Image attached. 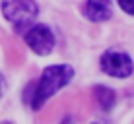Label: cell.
<instances>
[{
  "instance_id": "277c9868",
  "label": "cell",
  "mask_w": 134,
  "mask_h": 124,
  "mask_svg": "<svg viewBox=\"0 0 134 124\" xmlns=\"http://www.w3.org/2000/svg\"><path fill=\"white\" fill-rule=\"evenodd\" d=\"M25 43L37 54H49L54 47V35L47 25H31L25 33Z\"/></svg>"
},
{
  "instance_id": "5b68a950",
  "label": "cell",
  "mask_w": 134,
  "mask_h": 124,
  "mask_svg": "<svg viewBox=\"0 0 134 124\" xmlns=\"http://www.w3.org/2000/svg\"><path fill=\"white\" fill-rule=\"evenodd\" d=\"M86 16L91 21H105L111 17V0H87Z\"/></svg>"
},
{
  "instance_id": "3957f363",
  "label": "cell",
  "mask_w": 134,
  "mask_h": 124,
  "mask_svg": "<svg viewBox=\"0 0 134 124\" xmlns=\"http://www.w3.org/2000/svg\"><path fill=\"white\" fill-rule=\"evenodd\" d=\"M101 68L105 74L113 78H128L134 70V64L130 56L124 52H117V50H109L101 58Z\"/></svg>"
},
{
  "instance_id": "7a4b0ae2",
  "label": "cell",
  "mask_w": 134,
  "mask_h": 124,
  "mask_svg": "<svg viewBox=\"0 0 134 124\" xmlns=\"http://www.w3.org/2000/svg\"><path fill=\"white\" fill-rule=\"evenodd\" d=\"M2 14L18 33L29 29L35 21L39 8L33 0H2Z\"/></svg>"
},
{
  "instance_id": "ba28073f",
  "label": "cell",
  "mask_w": 134,
  "mask_h": 124,
  "mask_svg": "<svg viewBox=\"0 0 134 124\" xmlns=\"http://www.w3.org/2000/svg\"><path fill=\"white\" fill-rule=\"evenodd\" d=\"M4 89H6V81H4V78L0 76V97L4 95Z\"/></svg>"
},
{
  "instance_id": "8992f818",
  "label": "cell",
  "mask_w": 134,
  "mask_h": 124,
  "mask_svg": "<svg viewBox=\"0 0 134 124\" xmlns=\"http://www.w3.org/2000/svg\"><path fill=\"white\" fill-rule=\"evenodd\" d=\"M95 99H97L99 107L103 109V111H109V109L115 105V93L109 89V87H103V85L95 87Z\"/></svg>"
},
{
  "instance_id": "52a82bcc",
  "label": "cell",
  "mask_w": 134,
  "mask_h": 124,
  "mask_svg": "<svg viewBox=\"0 0 134 124\" xmlns=\"http://www.w3.org/2000/svg\"><path fill=\"white\" fill-rule=\"evenodd\" d=\"M119 6H121L126 14L134 16V0H119Z\"/></svg>"
},
{
  "instance_id": "6da1fadb",
  "label": "cell",
  "mask_w": 134,
  "mask_h": 124,
  "mask_svg": "<svg viewBox=\"0 0 134 124\" xmlns=\"http://www.w3.org/2000/svg\"><path fill=\"white\" fill-rule=\"evenodd\" d=\"M72 76H74L72 66H66V64L45 68L43 74H41V80L37 81L35 85L31 84L25 89V101L31 105V109L39 111V109L43 107V103L51 95H54L58 89H62V87L72 80Z\"/></svg>"
}]
</instances>
